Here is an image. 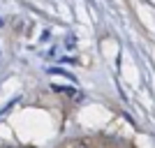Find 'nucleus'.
<instances>
[{
  "mask_svg": "<svg viewBox=\"0 0 155 148\" xmlns=\"http://www.w3.org/2000/svg\"><path fill=\"white\" fill-rule=\"evenodd\" d=\"M77 148H86V146H77Z\"/></svg>",
  "mask_w": 155,
  "mask_h": 148,
  "instance_id": "nucleus-1",
  "label": "nucleus"
}]
</instances>
